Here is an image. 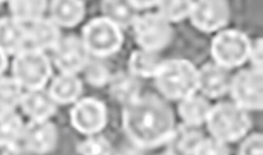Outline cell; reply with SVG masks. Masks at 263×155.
<instances>
[{
  "label": "cell",
  "instance_id": "6da1fadb",
  "mask_svg": "<svg viewBox=\"0 0 263 155\" xmlns=\"http://www.w3.org/2000/svg\"><path fill=\"white\" fill-rule=\"evenodd\" d=\"M123 125L132 141L143 147L171 139L175 131L172 109L163 100L151 95L129 103L123 114Z\"/></svg>",
  "mask_w": 263,
  "mask_h": 155
},
{
  "label": "cell",
  "instance_id": "7a4b0ae2",
  "mask_svg": "<svg viewBox=\"0 0 263 155\" xmlns=\"http://www.w3.org/2000/svg\"><path fill=\"white\" fill-rule=\"evenodd\" d=\"M155 77L158 90L170 99L182 100L198 89V70L184 59L163 61Z\"/></svg>",
  "mask_w": 263,
  "mask_h": 155
},
{
  "label": "cell",
  "instance_id": "3957f363",
  "mask_svg": "<svg viewBox=\"0 0 263 155\" xmlns=\"http://www.w3.org/2000/svg\"><path fill=\"white\" fill-rule=\"evenodd\" d=\"M206 122L213 138L224 143L243 137L251 125L246 110L234 102H222L211 107Z\"/></svg>",
  "mask_w": 263,
  "mask_h": 155
},
{
  "label": "cell",
  "instance_id": "277c9868",
  "mask_svg": "<svg viewBox=\"0 0 263 155\" xmlns=\"http://www.w3.org/2000/svg\"><path fill=\"white\" fill-rule=\"evenodd\" d=\"M12 77L26 91L43 89L51 73L44 52L26 48L13 56Z\"/></svg>",
  "mask_w": 263,
  "mask_h": 155
},
{
  "label": "cell",
  "instance_id": "5b68a950",
  "mask_svg": "<svg viewBox=\"0 0 263 155\" xmlns=\"http://www.w3.org/2000/svg\"><path fill=\"white\" fill-rule=\"evenodd\" d=\"M251 43L245 34L237 30L219 33L211 46L215 62L228 69L240 65L248 58Z\"/></svg>",
  "mask_w": 263,
  "mask_h": 155
},
{
  "label": "cell",
  "instance_id": "8992f818",
  "mask_svg": "<svg viewBox=\"0 0 263 155\" xmlns=\"http://www.w3.org/2000/svg\"><path fill=\"white\" fill-rule=\"evenodd\" d=\"M229 90L237 105L247 109H261L263 105L262 70L253 68L232 77Z\"/></svg>",
  "mask_w": 263,
  "mask_h": 155
},
{
  "label": "cell",
  "instance_id": "52a82bcc",
  "mask_svg": "<svg viewBox=\"0 0 263 155\" xmlns=\"http://www.w3.org/2000/svg\"><path fill=\"white\" fill-rule=\"evenodd\" d=\"M135 32L138 43L151 52L164 48L173 36L169 22L159 13L147 14L136 19Z\"/></svg>",
  "mask_w": 263,
  "mask_h": 155
},
{
  "label": "cell",
  "instance_id": "ba28073f",
  "mask_svg": "<svg viewBox=\"0 0 263 155\" xmlns=\"http://www.w3.org/2000/svg\"><path fill=\"white\" fill-rule=\"evenodd\" d=\"M84 38L87 50L100 56L109 55L117 51L122 41L117 25L104 18L89 23L85 28Z\"/></svg>",
  "mask_w": 263,
  "mask_h": 155
},
{
  "label": "cell",
  "instance_id": "9c48e42d",
  "mask_svg": "<svg viewBox=\"0 0 263 155\" xmlns=\"http://www.w3.org/2000/svg\"><path fill=\"white\" fill-rule=\"evenodd\" d=\"M189 16L197 29L210 32L219 29L227 24L229 9L224 1H193Z\"/></svg>",
  "mask_w": 263,
  "mask_h": 155
},
{
  "label": "cell",
  "instance_id": "30bf717a",
  "mask_svg": "<svg viewBox=\"0 0 263 155\" xmlns=\"http://www.w3.org/2000/svg\"><path fill=\"white\" fill-rule=\"evenodd\" d=\"M71 121L74 126L82 132H97L105 123V108L101 103L95 99H83L72 109Z\"/></svg>",
  "mask_w": 263,
  "mask_h": 155
},
{
  "label": "cell",
  "instance_id": "8fae6325",
  "mask_svg": "<svg viewBox=\"0 0 263 155\" xmlns=\"http://www.w3.org/2000/svg\"><path fill=\"white\" fill-rule=\"evenodd\" d=\"M54 49L55 63L65 74L78 71L87 62L88 50L77 38H67L59 42Z\"/></svg>",
  "mask_w": 263,
  "mask_h": 155
},
{
  "label": "cell",
  "instance_id": "7c38bea8",
  "mask_svg": "<svg viewBox=\"0 0 263 155\" xmlns=\"http://www.w3.org/2000/svg\"><path fill=\"white\" fill-rule=\"evenodd\" d=\"M231 79L228 69L216 62L206 63L198 70V89L209 97H219L229 90Z\"/></svg>",
  "mask_w": 263,
  "mask_h": 155
},
{
  "label": "cell",
  "instance_id": "4fadbf2b",
  "mask_svg": "<svg viewBox=\"0 0 263 155\" xmlns=\"http://www.w3.org/2000/svg\"><path fill=\"white\" fill-rule=\"evenodd\" d=\"M21 138L28 150L45 153L54 146L57 138L55 128L46 120H31L24 127Z\"/></svg>",
  "mask_w": 263,
  "mask_h": 155
},
{
  "label": "cell",
  "instance_id": "5bb4252c",
  "mask_svg": "<svg viewBox=\"0 0 263 155\" xmlns=\"http://www.w3.org/2000/svg\"><path fill=\"white\" fill-rule=\"evenodd\" d=\"M27 45L26 25L11 16L0 18V50L8 56H14Z\"/></svg>",
  "mask_w": 263,
  "mask_h": 155
},
{
  "label": "cell",
  "instance_id": "9a60e30c",
  "mask_svg": "<svg viewBox=\"0 0 263 155\" xmlns=\"http://www.w3.org/2000/svg\"><path fill=\"white\" fill-rule=\"evenodd\" d=\"M26 25V48L44 52L48 49H54L59 42V32L53 20L43 17Z\"/></svg>",
  "mask_w": 263,
  "mask_h": 155
},
{
  "label": "cell",
  "instance_id": "2e32d148",
  "mask_svg": "<svg viewBox=\"0 0 263 155\" xmlns=\"http://www.w3.org/2000/svg\"><path fill=\"white\" fill-rule=\"evenodd\" d=\"M20 105L24 113L33 120H46L55 109L54 100L43 88L24 92Z\"/></svg>",
  "mask_w": 263,
  "mask_h": 155
},
{
  "label": "cell",
  "instance_id": "e0dca14e",
  "mask_svg": "<svg viewBox=\"0 0 263 155\" xmlns=\"http://www.w3.org/2000/svg\"><path fill=\"white\" fill-rule=\"evenodd\" d=\"M181 101L179 112L185 124L196 127L206 121L211 107L204 98L194 94Z\"/></svg>",
  "mask_w": 263,
  "mask_h": 155
},
{
  "label": "cell",
  "instance_id": "ac0fdd59",
  "mask_svg": "<svg viewBox=\"0 0 263 155\" xmlns=\"http://www.w3.org/2000/svg\"><path fill=\"white\" fill-rule=\"evenodd\" d=\"M52 20L65 26H72L81 20L84 6L80 1L59 0L52 1L50 6Z\"/></svg>",
  "mask_w": 263,
  "mask_h": 155
},
{
  "label": "cell",
  "instance_id": "d6986e66",
  "mask_svg": "<svg viewBox=\"0 0 263 155\" xmlns=\"http://www.w3.org/2000/svg\"><path fill=\"white\" fill-rule=\"evenodd\" d=\"M8 6L12 17L27 24L43 17L47 3L43 0L10 1Z\"/></svg>",
  "mask_w": 263,
  "mask_h": 155
},
{
  "label": "cell",
  "instance_id": "ffe728a7",
  "mask_svg": "<svg viewBox=\"0 0 263 155\" xmlns=\"http://www.w3.org/2000/svg\"><path fill=\"white\" fill-rule=\"evenodd\" d=\"M81 87L78 79L71 74H64L53 81L48 92L55 102L68 103L77 98Z\"/></svg>",
  "mask_w": 263,
  "mask_h": 155
},
{
  "label": "cell",
  "instance_id": "44dd1931",
  "mask_svg": "<svg viewBox=\"0 0 263 155\" xmlns=\"http://www.w3.org/2000/svg\"><path fill=\"white\" fill-rule=\"evenodd\" d=\"M195 127L185 124L174 131L171 139L173 140L175 154L193 155L199 143L203 139L201 134Z\"/></svg>",
  "mask_w": 263,
  "mask_h": 155
},
{
  "label": "cell",
  "instance_id": "7402d4cb",
  "mask_svg": "<svg viewBox=\"0 0 263 155\" xmlns=\"http://www.w3.org/2000/svg\"><path fill=\"white\" fill-rule=\"evenodd\" d=\"M23 90L12 76L0 78V114L14 112L20 105Z\"/></svg>",
  "mask_w": 263,
  "mask_h": 155
},
{
  "label": "cell",
  "instance_id": "603a6c76",
  "mask_svg": "<svg viewBox=\"0 0 263 155\" xmlns=\"http://www.w3.org/2000/svg\"><path fill=\"white\" fill-rule=\"evenodd\" d=\"M24 127L14 112L0 115V146L9 147L21 138Z\"/></svg>",
  "mask_w": 263,
  "mask_h": 155
},
{
  "label": "cell",
  "instance_id": "cb8c5ba5",
  "mask_svg": "<svg viewBox=\"0 0 263 155\" xmlns=\"http://www.w3.org/2000/svg\"><path fill=\"white\" fill-rule=\"evenodd\" d=\"M163 61L153 52L137 51L130 59V67L135 73L144 76H155Z\"/></svg>",
  "mask_w": 263,
  "mask_h": 155
},
{
  "label": "cell",
  "instance_id": "d4e9b609",
  "mask_svg": "<svg viewBox=\"0 0 263 155\" xmlns=\"http://www.w3.org/2000/svg\"><path fill=\"white\" fill-rule=\"evenodd\" d=\"M134 7L129 2L124 1H105L102 4V9L115 24L126 27L135 20Z\"/></svg>",
  "mask_w": 263,
  "mask_h": 155
},
{
  "label": "cell",
  "instance_id": "484cf974",
  "mask_svg": "<svg viewBox=\"0 0 263 155\" xmlns=\"http://www.w3.org/2000/svg\"><path fill=\"white\" fill-rule=\"evenodd\" d=\"M139 90L137 81L126 74H118L111 81L112 93L118 99L124 102L130 103L137 99Z\"/></svg>",
  "mask_w": 263,
  "mask_h": 155
},
{
  "label": "cell",
  "instance_id": "4316f807",
  "mask_svg": "<svg viewBox=\"0 0 263 155\" xmlns=\"http://www.w3.org/2000/svg\"><path fill=\"white\" fill-rule=\"evenodd\" d=\"M192 5L191 1H159V13L169 23L178 21L189 16Z\"/></svg>",
  "mask_w": 263,
  "mask_h": 155
},
{
  "label": "cell",
  "instance_id": "83f0119b",
  "mask_svg": "<svg viewBox=\"0 0 263 155\" xmlns=\"http://www.w3.org/2000/svg\"><path fill=\"white\" fill-rule=\"evenodd\" d=\"M193 155H229L224 143L215 138L202 139L197 145Z\"/></svg>",
  "mask_w": 263,
  "mask_h": 155
},
{
  "label": "cell",
  "instance_id": "f1b7e54d",
  "mask_svg": "<svg viewBox=\"0 0 263 155\" xmlns=\"http://www.w3.org/2000/svg\"><path fill=\"white\" fill-rule=\"evenodd\" d=\"M78 150L82 155H110L107 142L101 138L89 139L81 143Z\"/></svg>",
  "mask_w": 263,
  "mask_h": 155
},
{
  "label": "cell",
  "instance_id": "f546056e",
  "mask_svg": "<svg viewBox=\"0 0 263 155\" xmlns=\"http://www.w3.org/2000/svg\"><path fill=\"white\" fill-rule=\"evenodd\" d=\"M263 140L261 134H255L243 142L239 155H263Z\"/></svg>",
  "mask_w": 263,
  "mask_h": 155
},
{
  "label": "cell",
  "instance_id": "4dcf8cb0",
  "mask_svg": "<svg viewBox=\"0 0 263 155\" xmlns=\"http://www.w3.org/2000/svg\"><path fill=\"white\" fill-rule=\"evenodd\" d=\"M86 77L91 84L101 85L107 81L108 73L103 65L98 62H93L87 68Z\"/></svg>",
  "mask_w": 263,
  "mask_h": 155
},
{
  "label": "cell",
  "instance_id": "1f68e13d",
  "mask_svg": "<svg viewBox=\"0 0 263 155\" xmlns=\"http://www.w3.org/2000/svg\"><path fill=\"white\" fill-rule=\"evenodd\" d=\"M253 68L262 70V39L258 38L253 43H251L249 57Z\"/></svg>",
  "mask_w": 263,
  "mask_h": 155
},
{
  "label": "cell",
  "instance_id": "d6a6232c",
  "mask_svg": "<svg viewBox=\"0 0 263 155\" xmlns=\"http://www.w3.org/2000/svg\"><path fill=\"white\" fill-rule=\"evenodd\" d=\"M27 150L25 147L24 148L15 144L7 147L4 155H29Z\"/></svg>",
  "mask_w": 263,
  "mask_h": 155
},
{
  "label": "cell",
  "instance_id": "836d02e7",
  "mask_svg": "<svg viewBox=\"0 0 263 155\" xmlns=\"http://www.w3.org/2000/svg\"><path fill=\"white\" fill-rule=\"evenodd\" d=\"M128 2L134 7L144 8L158 5L159 1H129Z\"/></svg>",
  "mask_w": 263,
  "mask_h": 155
},
{
  "label": "cell",
  "instance_id": "e575fe53",
  "mask_svg": "<svg viewBox=\"0 0 263 155\" xmlns=\"http://www.w3.org/2000/svg\"><path fill=\"white\" fill-rule=\"evenodd\" d=\"M8 65V55L0 50V78L3 76Z\"/></svg>",
  "mask_w": 263,
  "mask_h": 155
},
{
  "label": "cell",
  "instance_id": "d590c367",
  "mask_svg": "<svg viewBox=\"0 0 263 155\" xmlns=\"http://www.w3.org/2000/svg\"><path fill=\"white\" fill-rule=\"evenodd\" d=\"M160 155H176L172 151L164 152Z\"/></svg>",
  "mask_w": 263,
  "mask_h": 155
}]
</instances>
